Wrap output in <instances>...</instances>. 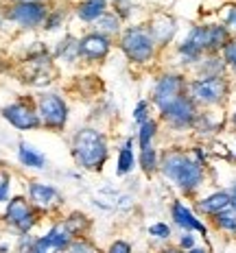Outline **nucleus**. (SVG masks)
Returning <instances> with one entry per match:
<instances>
[{"label":"nucleus","instance_id":"f257e3e1","mask_svg":"<svg viewBox=\"0 0 236 253\" xmlns=\"http://www.w3.org/2000/svg\"><path fill=\"white\" fill-rule=\"evenodd\" d=\"M169 186L182 197H197L199 190L208 181V166L199 164L190 151L184 146H166L160 153V172Z\"/></svg>","mask_w":236,"mask_h":253},{"label":"nucleus","instance_id":"f03ea898","mask_svg":"<svg viewBox=\"0 0 236 253\" xmlns=\"http://www.w3.org/2000/svg\"><path fill=\"white\" fill-rule=\"evenodd\" d=\"M234 40L230 29L221 22H203L188 29V33L175 46V57L182 70H192L203 55L208 52H221Z\"/></svg>","mask_w":236,"mask_h":253},{"label":"nucleus","instance_id":"7ed1b4c3","mask_svg":"<svg viewBox=\"0 0 236 253\" xmlns=\"http://www.w3.org/2000/svg\"><path fill=\"white\" fill-rule=\"evenodd\" d=\"M112 155V142L107 131L96 125H81L70 135V157L83 172H103Z\"/></svg>","mask_w":236,"mask_h":253},{"label":"nucleus","instance_id":"20e7f679","mask_svg":"<svg viewBox=\"0 0 236 253\" xmlns=\"http://www.w3.org/2000/svg\"><path fill=\"white\" fill-rule=\"evenodd\" d=\"M116 48L123 52L127 63H131L136 68L151 66V63H155L157 55H160V48L155 46V42L151 38L144 22H134V24L125 26L123 33L116 40Z\"/></svg>","mask_w":236,"mask_h":253},{"label":"nucleus","instance_id":"39448f33","mask_svg":"<svg viewBox=\"0 0 236 253\" xmlns=\"http://www.w3.org/2000/svg\"><path fill=\"white\" fill-rule=\"evenodd\" d=\"M232 94L230 77H188V96L199 109H219Z\"/></svg>","mask_w":236,"mask_h":253},{"label":"nucleus","instance_id":"423d86ee","mask_svg":"<svg viewBox=\"0 0 236 253\" xmlns=\"http://www.w3.org/2000/svg\"><path fill=\"white\" fill-rule=\"evenodd\" d=\"M35 109H38L42 129L52 133H64L70 123V103L52 89H40L35 94Z\"/></svg>","mask_w":236,"mask_h":253},{"label":"nucleus","instance_id":"0eeeda50","mask_svg":"<svg viewBox=\"0 0 236 253\" xmlns=\"http://www.w3.org/2000/svg\"><path fill=\"white\" fill-rule=\"evenodd\" d=\"M2 223L18 236L35 234V227L42 223V214L31 205L26 194H13L2 210Z\"/></svg>","mask_w":236,"mask_h":253},{"label":"nucleus","instance_id":"6e6552de","mask_svg":"<svg viewBox=\"0 0 236 253\" xmlns=\"http://www.w3.org/2000/svg\"><path fill=\"white\" fill-rule=\"evenodd\" d=\"M188 94V75L184 70H164L155 77L151 85L149 101L153 105L155 112L164 109L166 105L177 101L180 96Z\"/></svg>","mask_w":236,"mask_h":253},{"label":"nucleus","instance_id":"1a4fd4ad","mask_svg":"<svg viewBox=\"0 0 236 253\" xmlns=\"http://www.w3.org/2000/svg\"><path fill=\"white\" fill-rule=\"evenodd\" d=\"M24 194L31 201V205H33L42 216H52V218H57V216L64 214L66 199L55 183L40 181V179H29Z\"/></svg>","mask_w":236,"mask_h":253},{"label":"nucleus","instance_id":"9d476101","mask_svg":"<svg viewBox=\"0 0 236 253\" xmlns=\"http://www.w3.org/2000/svg\"><path fill=\"white\" fill-rule=\"evenodd\" d=\"M48 9L50 4L46 2H15V4L4 2L0 7V11H2V18L7 20V24H13L20 31L31 33V31H40L44 26Z\"/></svg>","mask_w":236,"mask_h":253},{"label":"nucleus","instance_id":"9b49d317","mask_svg":"<svg viewBox=\"0 0 236 253\" xmlns=\"http://www.w3.org/2000/svg\"><path fill=\"white\" fill-rule=\"evenodd\" d=\"M199 112H201V109L192 103V98L188 96V94H184L177 101L166 105L164 109H160V112H157V120L169 131L188 133V131H192V126H195Z\"/></svg>","mask_w":236,"mask_h":253},{"label":"nucleus","instance_id":"f8f14e48","mask_svg":"<svg viewBox=\"0 0 236 253\" xmlns=\"http://www.w3.org/2000/svg\"><path fill=\"white\" fill-rule=\"evenodd\" d=\"M0 116L15 131H38L42 129L38 109H35V96H20L7 103L0 109Z\"/></svg>","mask_w":236,"mask_h":253},{"label":"nucleus","instance_id":"ddd939ff","mask_svg":"<svg viewBox=\"0 0 236 253\" xmlns=\"http://www.w3.org/2000/svg\"><path fill=\"white\" fill-rule=\"evenodd\" d=\"M116 48V40L98 33V31H86L79 35V59L86 66H101L107 61L112 50Z\"/></svg>","mask_w":236,"mask_h":253},{"label":"nucleus","instance_id":"4468645a","mask_svg":"<svg viewBox=\"0 0 236 253\" xmlns=\"http://www.w3.org/2000/svg\"><path fill=\"white\" fill-rule=\"evenodd\" d=\"M72 240H75V236L68 229L64 216H57V218H52L48 229L38 236V240H35V253H66Z\"/></svg>","mask_w":236,"mask_h":253},{"label":"nucleus","instance_id":"2eb2a0df","mask_svg":"<svg viewBox=\"0 0 236 253\" xmlns=\"http://www.w3.org/2000/svg\"><path fill=\"white\" fill-rule=\"evenodd\" d=\"M169 214H171V223L180 231H192V234L201 236L208 242V236H210L208 223H203L201 216L188 203H184V199H173L169 205Z\"/></svg>","mask_w":236,"mask_h":253},{"label":"nucleus","instance_id":"dca6fc26","mask_svg":"<svg viewBox=\"0 0 236 253\" xmlns=\"http://www.w3.org/2000/svg\"><path fill=\"white\" fill-rule=\"evenodd\" d=\"M146 29H149L151 38H153L155 46L162 50H166L169 46L175 42L177 38V31H180V22H177L175 15L166 13V11H157L153 13L149 20H146Z\"/></svg>","mask_w":236,"mask_h":253},{"label":"nucleus","instance_id":"f3484780","mask_svg":"<svg viewBox=\"0 0 236 253\" xmlns=\"http://www.w3.org/2000/svg\"><path fill=\"white\" fill-rule=\"evenodd\" d=\"M225 208H230V192H228V188H219V190H212V192L203 194V197H197L192 210H195L201 218L210 220L212 216L223 212Z\"/></svg>","mask_w":236,"mask_h":253},{"label":"nucleus","instance_id":"a211bd4d","mask_svg":"<svg viewBox=\"0 0 236 253\" xmlns=\"http://www.w3.org/2000/svg\"><path fill=\"white\" fill-rule=\"evenodd\" d=\"M138 166V155H136V135H127L120 142L116 151V162H114V175L118 179L129 177Z\"/></svg>","mask_w":236,"mask_h":253},{"label":"nucleus","instance_id":"6ab92c4d","mask_svg":"<svg viewBox=\"0 0 236 253\" xmlns=\"http://www.w3.org/2000/svg\"><path fill=\"white\" fill-rule=\"evenodd\" d=\"M109 9H112L109 0H75V2H72V13H75V18L88 26H92L103 13H107Z\"/></svg>","mask_w":236,"mask_h":253},{"label":"nucleus","instance_id":"aec40b11","mask_svg":"<svg viewBox=\"0 0 236 253\" xmlns=\"http://www.w3.org/2000/svg\"><path fill=\"white\" fill-rule=\"evenodd\" d=\"M15 157H18V164L26 168V170H46L48 166V157L44 155V151H40L35 144L26 140L18 142V149H15Z\"/></svg>","mask_w":236,"mask_h":253},{"label":"nucleus","instance_id":"412c9836","mask_svg":"<svg viewBox=\"0 0 236 253\" xmlns=\"http://www.w3.org/2000/svg\"><path fill=\"white\" fill-rule=\"evenodd\" d=\"M50 52H52L55 63H66V66H77V63H81V59H79V35L66 33L64 38L52 46Z\"/></svg>","mask_w":236,"mask_h":253},{"label":"nucleus","instance_id":"4be33fe9","mask_svg":"<svg viewBox=\"0 0 236 253\" xmlns=\"http://www.w3.org/2000/svg\"><path fill=\"white\" fill-rule=\"evenodd\" d=\"M223 125H225V120L219 118L214 109H201L197 116L195 126H192V133L199 135L201 140H210L223 129Z\"/></svg>","mask_w":236,"mask_h":253},{"label":"nucleus","instance_id":"5701e85b","mask_svg":"<svg viewBox=\"0 0 236 253\" xmlns=\"http://www.w3.org/2000/svg\"><path fill=\"white\" fill-rule=\"evenodd\" d=\"M190 77H228V66H225L221 52L203 55L201 61L190 70Z\"/></svg>","mask_w":236,"mask_h":253},{"label":"nucleus","instance_id":"b1692460","mask_svg":"<svg viewBox=\"0 0 236 253\" xmlns=\"http://www.w3.org/2000/svg\"><path fill=\"white\" fill-rule=\"evenodd\" d=\"M70 11H72V9H68V2H64V0L50 2L48 15H46L42 31H44V33H57V31L66 29V24H68V15H70Z\"/></svg>","mask_w":236,"mask_h":253},{"label":"nucleus","instance_id":"393cba45","mask_svg":"<svg viewBox=\"0 0 236 253\" xmlns=\"http://www.w3.org/2000/svg\"><path fill=\"white\" fill-rule=\"evenodd\" d=\"M162 123L157 120V116L149 118L146 123H142L140 126H136V146L138 149H146V146H153L157 142V135H160Z\"/></svg>","mask_w":236,"mask_h":253},{"label":"nucleus","instance_id":"a878e982","mask_svg":"<svg viewBox=\"0 0 236 253\" xmlns=\"http://www.w3.org/2000/svg\"><path fill=\"white\" fill-rule=\"evenodd\" d=\"M160 149L146 146V149H138V168L144 177H155L160 172Z\"/></svg>","mask_w":236,"mask_h":253},{"label":"nucleus","instance_id":"bb28decb","mask_svg":"<svg viewBox=\"0 0 236 253\" xmlns=\"http://www.w3.org/2000/svg\"><path fill=\"white\" fill-rule=\"evenodd\" d=\"M123 29H125V22L112 11V9H109L107 13H103L101 18L92 24V31H98V33L107 35V38H112V40H118V35L123 33Z\"/></svg>","mask_w":236,"mask_h":253},{"label":"nucleus","instance_id":"cd10ccee","mask_svg":"<svg viewBox=\"0 0 236 253\" xmlns=\"http://www.w3.org/2000/svg\"><path fill=\"white\" fill-rule=\"evenodd\" d=\"M68 225V229L72 231V236L75 238H83V236H90L92 231V218L88 214L79 212V210H72V212H66L61 214Z\"/></svg>","mask_w":236,"mask_h":253},{"label":"nucleus","instance_id":"c85d7f7f","mask_svg":"<svg viewBox=\"0 0 236 253\" xmlns=\"http://www.w3.org/2000/svg\"><path fill=\"white\" fill-rule=\"evenodd\" d=\"M210 225H212L217 231H221V234L236 238V210L232 208V205L225 208L223 212H219L217 216L210 218Z\"/></svg>","mask_w":236,"mask_h":253},{"label":"nucleus","instance_id":"c756f323","mask_svg":"<svg viewBox=\"0 0 236 253\" xmlns=\"http://www.w3.org/2000/svg\"><path fill=\"white\" fill-rule=\"evenodd\" d=\"M146 234H149L151 240H157V242H162V245H166V242H171V238H173V227L169 223H164V220H155V223L149 225Z\"/></svg>","mask_w":236,"mask_h":253},{"label":"nucleus","instance_id":"7c9ffc66","mask_svg":"<svg viewBox=\"0 0 236 253\" xmlns=\"http://www.w3.org/2000/svg\"><path fill=\"white\" fill-rule=\"evenodd\" d=\"M13 197V172L9 168L0 166V205H7V201Z\"/></svg>","mask_w":236,"mask_h":253},{"label":"nucleus","instance_id":"2f4dec72","mask_svg":"<svg viewBox=\"0 0 236 253\" xmlns=\"http://www.w3.org/2000/svg\"><path fill=\"white\" fill-rule=\"evenodd\" d=\"M149 118H153V105H151L149 98H140V101L136 103L134 112H131V120H134L136 126H140Z\"/></svg>","mask_w":236,"mask_h":253},{"label":"nucleus","instance_id":"473e14b6","mask_svg":"<svg viewBox=\"0 0 236 253\" xmlns=\"http://www.w3.org/2000/svg\"><path fill=\"white\" fill-rule=\"evenodd\" d=\"M66 253H103V249L90 238V236H83V238L72 240L70 247L66 249Z\"/></svg>","mask_w":236,"mask_h":253},{"label":"nucleus","instance_id":"72a5a7b5","mask_svg":"<svg viewBox=\"0 0 236 253\" xmlns=\"http://www.w3.org/2000/svg\"><path fill=\"white\" fill-rule=\"evenodd\" d=\"M35 240H38V234L18 236L13 245V253H35Z\"/></svg>","mask_w":236,"mask_h":253},{"label":"nucleus","instance_id":"f704fd0d","mask_svg":"<svg viewBox=\"0 0 236 253\" xmlns=\"http://www.w3.org/2000/svg\"><path fill=\"white\" fill-rule=\"evenodd\" d=\"M221 24L230 29V33L236 38V2H225L221 7Z\"/></svg>","mask_w":236,"mask_h":253},{"label":"nucleus","instance_id":"c9c22d12","mask_svg":"<svg viewBox=\"0 0 236 253\" xmlns=\"http://www.w3.org/2000/svg\"><path fill=\"white\" fill-rule=\"evenodd\" d=\"M175 247H177L180 251H190V249H195V247H199L197 234H192V231H182V234L177 236V240H175Z\"/></svg>","mask_w":236,"mask_h":253},{"label":"nucleus","instance_id":"e433bc0d","mask_svg":"<svg viewBox=\"0 0 236 253\" xmlns=\"http://www.w3.org/2000/svg\"><path fill=\"white\" fill-rule=\"evenodd\" d=\"M103 253H136V251H134V245H131L129 240H125V238H114V240L103 249Z\"/></svg>","mask_w":236,"mask_h":253},{"label":"nucleus","instance_id":"4c0bfd02","mask_svg":"<svg viewBox=\"0 0 236 253\" xmlns=\"http://www.w3.org/2000/svg\"><path fill=\"white\" fill-rule=\"evenodd\" d=\"M221 57H223L225 66H228V70L236 72V38L230 40V44L221 50Z\"/></svg>","mask_w":236,"mask_h":253},{"label":"nucleus","instance_id":"58836bf2","mask_svg":"<svg viewBox=\"0 0 236 253\" xmlns=\"http://www.w3.org/2000/svg\"><path fill=\"white\" fill-rule=\"evenodd\" d=\"M155 253H182L180 249H177L175 245H171V242H166V245H162L160 249H157Z\"/></svg>","mask_w":236,"mask_h":253},{"label":"nucleus","instance_id":"ea45409f","mask_svg":"<svg viewBox=\"0 0 236 253\" xmlns=\"http://www.w3.org/2000/svg\"><path fill=\"white\" fill-rule=\"evenodd\" d=\"M228 192H230V205L236 210V179L232 181V186L228 188Z\"/></svg>","mask_w":236,"mask_h":253},{"label":"nucleus","instance_id":"a19ab883","mask_svg":"<svg viewBox=\"0 0 236 253\" xmlns=\"http://www.w3.org/2000/svg\"><path fill=\"white\" fill-rule=\"evenodd\" d=\"M4 2H9V4H15V2H46V4H50V2H55V0H4Z\"/></svg>","mask_w":236,"mask_h":253},{"label":"nucleus","instance_id":"79ce46f5","mask_svg":"<svg viewBox=\"0 0 236 253\" xmlns=\"http://www.w3.org/2000/svg\"><path fill=\"white\" fill-rule=\"evenodd\" d=\"M182 253H210L208 247H195V249H190V251H182Z\"/></svg>","mask_w":236,"mask_h":253},{"label":"nucleus","instance_id":"37998d69","mask_svg":"<svg viewBox=\"0 0 236 253\" xmlns=\"http://www.w3.org/2000/svg\"><path fill=\"white\" fill-rule=\"evenodd\" d=\"M11 251V245L9 242H0V253H9Z\"/></svg>","mask_w":236,"mask_h":253},{"label":"nucleus","instance_id":"c03bdc74","mask_svg":"<svg viewBox=\"0 0 236 253\" xmlns=\"http://www.w3.org/2000/svg\"><path fill=\"white\" fill-rule=\"evenodd\" d=\"M232 126H234V129H236V112L232 114Z\"/></svg>","mask_w":236,"mask_h":253},{"label":"nucleus","instance_id":"a18cd8bd","mask_svg":"<svg viewBox=\"0 0 236 253\" xmlns=\"http://www.w3.org/2000/svg\"><path fill=\"white\" fill-rule=\"evenodd\" d=\"M232 157H234V160H236V146H234V151H232Z\"/></svg>","mask_w":236,"mask_h":253},{"label":"nucleus","instance_id":"49530a36","mask_svg":"<svg viewBox=\"0 0 236 253\" xmlns=\"http://www.w3.org/2000/svg\"><path fill=\"white\" fill-rule=\"evenodd\" d=\"M64 2H75V0H64Z\"/></svg>","mask_w":236,"mask_h":253},{"label":"nucleus","instance_id":"de8ad7c7","mask_svg":"<svg viewBox=\"0 0 236 253\" xmlns=\"http://www.w3.org/2000/svg\"><path fill=\"white\" fill-rule=\"evenodd\" d=\"M2 4H4V0H0V7H2Z\"/></svg>","mask_w":236,"mask_h":253},{"label":"nucleus","instance_id":"09e8293b","mask_svg":"<svg viewBox=\"0 0 236 253\" xmlns=\"http://www.w3.org/2000/svg\"><path fill=\"white\" fill-rule=\"evenodd\" d=\"M112 2H120V0H112Z\"/></svg>","mask_w":236,"mask_h":253},{"label":"nucleus","instance_id":"8fccbe9b","mask_svg":"<svg viewBox=\"0 0 236 253\" xmlns=\"http://www.w3.org/2000/svg\"><path fill=\"white\" fill-rule=\"evenodd\" d=\"M142 253H151V251H142Z\"/></svg>","mask_w":236,"mask_h":253}]
</instances>
